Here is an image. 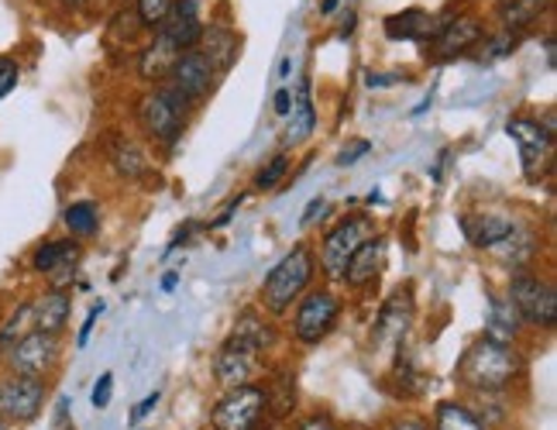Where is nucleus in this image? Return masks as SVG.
<instances>
[{
  "label": "nucleus",
  "mask_w": 557,
  "mask_h": 430,
  "mask_svg": "<svg viewBox=\"0 0 557 430\" xmlns=\"http://www.w3.org/2000/svg\"><path fill=\"white\" fill-rule=\"evenodd\" d=\"M218 83H221V76L213 73V66H210V62H207L197 49L180 52L173 73H169V79H165L169 90L180 94V97L193 107V111H197L200 103L210 100V94L218 90Z\"/></svg>",
  "instance_id": "obj_13"
},
{
  "label": "nucleus",
  "mask_w": 557,
  "mask_h": 430,
  "mask_svg": "<svg viewBox=\"0 0 557 430\" xmlns=\"http://www.w3.org/2000/svg\"><path fill=\"white\" fill-rule=\"evenodd\" d=\"M389 430H431V420H423L417 414H403L389 423Z\"/></svg>",
  "instance_id": "obj_43"
},
{
  "label": "nucleus",
  "mask_w": 557,
  "mask_h": 430,
  "mask_svg": "<svg viewBox=\"0 0 557 430\" xmlns=\"http://www.w3.org/2000/svg\"><path fill=\"white\" fill-rule=\"evenodd\" d=\"M324 213H327V200L324 197H317V200H310L307 204V210H304V218H299V228H313L317 224V218H324Z\"/></svg>",
  "instance_id": "obj_40"
},
{
  "label": "nucleus",
  "mask_w": 557,
  "mask_h": 430,
  "mask_svg": "<svg viewBox=\"0 0 557 430\" xmlns=\"http://www.w3.org/2000/svg\"><path fill=\"white\" fill-rule=\"evenodd\" d=\"M83 258V248L76 238H55V242H41L32 251V272L46 275L55 290H70L76 266Z\"/></svg>",
  "instance_id": "obj_15"
},
{
  "label": "nucleus",
  "mask_w": 557,
  "mask_h": 430,
  "mask_svg": "<svg viewBox=\"0 0 557 430\" xmlns=\"http://www.w3.org/2000/svg\"><path fill=\"white\" fill-rule=\"evenodd\" d=\"M176 0H132V11H135V21L141 25V32L152 35L162 21L169 17V11H173Z\"/></svg>",
  "instance_id": "obj_34"
},
{
  "label": "nucleus",
  "mask_w": 557,
  "mask_h": 430,
  "mask_svg": "<svg viewBox=\"0 0 557 430\" xmlns=\"http://www.w3.org/2000/svg\"><path fill=\"white\" fill-rule=\"evenodd\" d=\"M523 376H527V361L517 344L492 341L485 334L475 344H468L465 355L455 365V379L468 393H479V396L506 393L509 385Z\"/></svg>",
  "instance_id": "obj_1"
},
{
  "label": "nucleus",
  "mask_w": 557,
  "mask_h": 430,
  "mask_svg": "<svg viewBox=\"0 0 557 430\" xmlns=\"http://www.w3.org/2000/svg\"><path fill=\"white\" fill-rule=\"evenodd\" d=\"M62 355V344L52 334L41 331H28L21 341L11 344V352L0 358L11 369V376H28V379H46L49 372H55Z\"/></svg>",
  "instance_id": "obj_11"
},
{
  "label": "nucleus",
  "mask_w": 557,
  "mask_h": 430,
  "mask_svg": "<svg viewBox=\"0 0 557 430\" xmlns=\"http://www.w3.org/2000/svg\"><path fill=\"white\" fill-rule=\"evenodd\" d=\"M49 400L46 379L28 376H4L0 379V420L8 423H32Z\"/></svg>",
  "instance_id": "obj_14"
},
{
  "label": "nucleus",
  "mask_w": 557,
  "mask_h": 430,
  "mask_svg": "<svg viewBox=\"0 0 557 430\" xmlns=\"http://www.w3.org/2000/svg\"><path fill=\"white\" fill-rule=\"evenodd\" d=\"M111 396H114V372H103L94 385V396H90L94 410H107V406H111Z\"/></svg>",
  "instance_id": "obj_38"
},
{
  "label": "nucleus",
  "mask_w": 557,
  "mask_h": 430,
  "mask_svg": "<svg viewBox=\"0 0 557 430\" xmlns=\"http://www.w3.org/2000/svg\"><path fill=\"white\" fill-rule=\"evenodd\" d=\"M372 234H379L375 228V218L372 213H345L327 234L324 242H320V258H317V269L324 272L331 283H341V275H345V266L348 258L366 245Z\"/></svg>",
  "instance_id": "obj_5"
},
{
  "label": "nucleus",
  "mask_w": 557,
  "mask_h": 430,
  "mask_svg": "<svg viewBox=\"0 0 557 430\" xmlns=\"http://www.w3.org/2000/svg\"><path fill=\"white\" fill-rule=\"evenodd\" d=\"M286 172H289V156H286V152L272 156V162H269V165H262L259 172H255V189H262V193L275 189L278 183L286 180Z\"/></svg>",
  "instance_id": "obj_35"
},
{
  "label": "nucleus",
  "mask_w": 557,
  "mask_h": 430,
  "mask_svg": "<svg viewBox=\"0 0 557 430\" xmlns=\"http://www.w3.org/2000/svg\"><path fill=\"white\" fill-rule=\"evenodd\" d=\"M197 52L210 62L213 73L224 76V73H231V66L242 56V35L231 25H221V21H207L200 32V41H197Z\"/></svg>",
  "instance_id": "obj_19"
},
{
  "label": "nucleus",
  "mask_w": 557,
  "mask_h": 430,
  "mask_svg": "<svg viewBox=\"0 0 557 430\" xmlns=\"http://www.w3.org/2000/svg\"><path fill=\"white\" fill-rule=\"evenodd\" d=\"M269 393V417L272 420H286L296 410V379L293 372H275V379L265 385Z\"/></svg>",
  "instance_id": "obj_30"
},
{
  "label": "nucleus",
  "mask_w": 557,
  "mask_h": 430,
  "mask_svg": "<svg viewBox=\"0 0 557 430\" xmlns=\"http://www.w3.org/2000/svg\"><path fill=\"white\" fill-rule=\"evenodd\" d=\"M0 430H11V423H8V420H0Z\"/></svg>",
  "instance_id": "obj_51"
},
{
  "label": "nucleus",
  "mask_w": 557,
  "mask_h": 430,
  "mask_svg": "<svg viewBox=\"0 0 557 430\" xmlns=\"http://www.w3.org/2000/svg\"><path fill=\"white\" fill-rule=\"evenodd\" d=\"M509 304L517 307L527 328L550 331L557 324V290L547 275H537L533 269L527 272H512L509 286H506Z\"/></svg>",
  "instance_id": "obj_6"
},
{
  "label": "nucleus",
  "mask_w": 557,
  "mask_h": 430,
  "mask_svg": "<svg viewBox=\"0 0 557 430\" xmlns=\"http://www.w3.org/2000/svg\"><path fill=\"white\" fill-rule=\"evenodd\" d=\"M431 430H488L479 414L471 410L468 403L458 400H441L434 406V417H431Z\"/></svg>",
  "instance_id": "obj_28"
},
{
  "label": "nucleus",
  "mask_w": 557,
  "mask_h": 430,
  "mask_svg": "<svg viewBox=\"0 0 557 430\" xmlns=\"http://www.w3.org/2000/svg\"><path fill=\"white\" fill-rule=\"evenodd\" d=\"M293 107V86H278L275 97H272V114L275 118H286Z\"/></svg>",
  "instance_id": "obj_41"
},
{
  "label": "nucleus",
  "mask_w": 557,
  "mask_h": 430,
  "mask_svg": "<svg viewBox=\"0 0 557 430\" xmlns=\"http://www.w3.org/2000/svg\"><path fill=\"white\" fill-rule=\"evenodd\" d=\"M385 251H389V242L382 238V234H372V238L361 245L345 266V275H341V283L355 293H366L379 283V275L385 269Z\"/></svg>",
  "instance_id": "obj_17"
},
{
  "label": "nucleus",
  "mask_w": 557,
  "mask_h": 430,
  "mask_svg": "<svg viewBox=\"0 0 557 430\" xmlns=\"http://www.w3.org/2000/svg\"><path fill=\"white\" fill-rule=\"evenodd\" d=\"M520 218H512V213H496V210H479V213H461L458 218V228L465 231L468 245L482 248L485 255L492 248H499L512 231H517Z\"/></svg>",
  "instance_id": "obj_16"
},
{
  "label": "nucleus",
  "mask_w": 557,
  "mask_h": 430,
  "mask_svg": "<svg viewBox=\"0 0 557 430\" xmlns=\"http://www.w3.org/2000/svg\"><path fill=\"white\" fill-rule=\"evenodd\" d=\"M506 135L520 145V169H523L527 183L547 180L550 165H554V135L541 124V118H530V114L509 118Z\"/></svg>",
  "instance_id": "obj_8"
},
{
  "label": "nucleus",
  "mask_w": 557,
  "mask_h": 430,
  "mask_svg": "<svg viewBox=\"0 0 557 430\" xmlns=\"http://www.w3.org/2000/svg\"><path fill=\"white\" fill-rule=\"evenodd\" d=\"M341 314H345V299L331 286L307 290L293 307V337L304 348H317L320 341H327L334 334V328L341 324Z\"/></svg>",
  "instance_id": "obj_4"
},
{
  "label": "nucleus",
  "mask_w": 557,
  "mask_h": 430,
  "mask_svg": "<svg viewBox=\"0 0 557 430\" xmlns=\"http://www.w3.org/2000/svg\"><path fill=\"white\" fill-rule=\"evenodd\" d=\"M337 4H341V0H320V14H324V17H331Z\"/></svg>",
  "instance_id": "obj_48"
},
{
  "label": "nucleus",
  "mask_w": 557,
  "mask_h": 430,
  "mask_svg": "<svg viewBox=\"0 0 557 430\" xmlns=\"http://www.w3.org/2000/svg\"><path fill=\"white\" fill-rule=\"evenodd\" d=\"M441 14H431L423 8H406V11H396L382 21V32L389 41H431L441 28Z\"/></svg>",
  "instance_id": "obj_20"
},
{
  "label": "nucleus",
  "mask_w": 557,
  "mask_h": 430,
  "mask_svg": "<svg viewBox=\"0 0 557 430\" xmlns=\"http://www.w3.org/2000/svg\"><path fill=\"white\" fill-rule=\"evenodd\" d=\"M207 25L203 17V0H176L173 11H169V17L162 21V25L156 28L162 38H169L180 52L186 49H197L200 41V32Z\"/></svg>",
  "instance_id": "obj_18"
},
{
  "label": "nucleus",
  "mask_w": 557,
  "mask_h": 430,
  "mask_svg": "<svg viewBox=\"0 0 557 430\" xmlns=\"http://www.w3.org/2000/svg\"><path fill=\"white\" fill-rule=\"evenodd\" d=\"M537 251H541L537 231L520 221L517 231H512L499 248H492L488 255L496 258L503 269H509V272H527V269H533V262H537Z\"/></svg>",
  "instance_id": "obj_23"
},
{
  "label": "nucleus",
  "mask_w": 557,
  "mask_h": 430,
  "mask_svg": "<svg viewBox=\"0 0 557 430\" xmlns=\"http://www.w3.org/2000/svg\"><path fill=\"white\" fill-rule=\"evenodd\" d=\"M554 0H499L496 8V25L512 35H527L530 28L541 25V17H547Z\"/></svg>",
  "instance_id": "obj_25"
},
{
  "label": "nucleus",
  "mask_w": 557,
  "mask_h": 430,
  "mask_svg": "<svg viewBox=\"0 0 557 430\" xmlns=\"http://www.w3.org/2000/svg\"><path fill=\"white\" fill-rule=\"evenodd\" d=\"M547 66H550V70L557 66V62H554V38H547Z\"/></svg>",
  "instance_id": "obj_50"
},
{
  "label": "nucleus",
  "mask_w": 557,
  "mask_h": 430,
  "mask_svg": "<svg viewBox=\"0 0 557 430\" xmlns=\"http://www.w3.org/2000/svg\"><path fill=\"white\" fill-rule=\"evenodd\" d=\"M317 275V251L299 242L293 245L278 262L269 269V275L262 279L259 286V307L269 317H283L296 307V299L304 296Z\"/></svg>",
  "instance_id": "obj_2"
},
{
  "label": "nucleus",
  "mask_w": 557,
  "mask_h": 430,
  "mask_svg": "<svg viewBox=\"0 0 557 430\" xmlns=\"http://www.w3.org/2000/svg\"><path fill=\"white\" fill-rule=\"evenodd\" d=\"M366 83H369L372 90H375V86H396V83H410V76H403V73H369V76H366Z\"/></svg>",
  "instance_id": "obj_45"
},
{
  "label": "nucleus",
  "mask_w": 557,
  "mask_h": 430,
  "mask_svg": "<svg viewBox=\"0 0 557 430\" xmlns=\"http://www.w3.org/2000/svg\"><path fill=\"white\" fill-rule=\"evenodd\" d=\"M417 320V304H413V290L399 286L375 314V328H372V348L375 352H396L406 341Z\"/></svg>",
  "instance_id": "obj_12"
},
{
  "label": "nucleus",
  "mask_w": 557,
  "mask_h": 430,
  "mask_svg": "<svg viewBox=\"0 0 557 430\" xmlns=\"http://www.w3.org/2000/svg\"><path fill=\"white\" fill-rule=\"evenodd\" d=\"M296 430H341L331 414H310L307 420H299Z\"/></svg>",
  "instance_id": "obj_42"
},
{
  "label": "nucleus",
  "mask_w": 557,
  "mask_h": 430,
  "mask_svg": "<svg viewBox=\"0 0 557 430\" xmlns=\"http://www.w3.org/2000/svg\"><path fill=\"white\" fill-rule=\"evenodd\" d=\"M28 331H35V328H32V299H28V304H21V307L4 320V328H0V358H4V355L11 352V344L21 341Z\"/></svg>",
  "instance_id": "obj_33"
},
{
  "label": "nucleus",
  "mask_w": 557,
  "mask_h": 430,
  "mask_svg": "<svg viewBox=\"0 0 557 430\" xmlns=\"http://www.w3.org/2000/svg\"><path fill=\"white\" fill-rule=\"evenodd\" d=\"M59 4H62V8H70V11H79V8H87L90 0H59Z\"/></svg>",
  "instance_id": "obj_49"
},
{
  "label": "nucleus",
  "mask_w": 557,
  "mask_h": 430,
  "mask_svg": "<svg viewBox=\"0 0 557 430\" xmlns=\"http://www.w3.org/2000/svg\"><path fill=\"white\" fill-rule=\"evenodd\" d=\"M485 35V21L471 11H461V14H451L441 21L437 35L426 41V59L434 62H451V59H461V56H471L475 46Z\"/></svg>",
  "instance_id": "obj_10"
},
{
  "label": "nucleus",
  "mask_w": 557,
  "mask_h": 430,
  "mask_svg": "<svg viewBox=\"0 0 557 430\" xmlns=\"http://www.w3.org/2000/svg\"><path fill=\"white\" fill-rule=\"evenodd\" d=\"M176 59H180V49L173 46V41L162 38L159 32H152L145 46H141V52H138V76L145 83L159 86V83L169 79V73H173Z\"/></svg>",
  "instance_id": "obj_24"
},
{
  "label": "nucleus",
  "mask_w": 557,
  "mask_h": 430,
  "mask_svg": "<svg viewBox=\"0 0 557 430\" xmlns=\"http://www.w3.org/2000/svg\"><path fill=\"white\" fill-rule=\"evenodd\" d=\"M103 314V299L100 304H94L90 307V314H87V320H83V328H79V334H76V348H87V341H90V334H94V328H97V317Z\"/></svg>",
  "instance_id": "obj_39"
},
{
  "label": "nucleus",
  "mask_w": 557,
  "mask_h": 430,
  "mask_svg": "<svg viewBox=\"0 0 557 430\" xmlns=\"http://www.w3.org/2000/svg\"><path fill=\"white\" fill-rule=\"evenodd\" d=\"M517 49H520V35L496 28V32L482 35V41L475 46V52H471V59H475V62H499V59L512 56Z\"/></svg>",
  "instance_id": "obj_31"
},
{
  "label": "nucleus",
  "mask_w": 557,
  "mask_h": 430,
  "mask_svg": "<svg viewBox=\"0 0 557 430\" xmlns=\"http://www.w3.org/2000/svg\"><path fill=\"white\" fill-rule=\"evenodd\" d=\"M269 423V393L265 385H234L213 403L210 427L213 430H265Z\"/></svg>",
  "instance_id": "obj_7"
},
{
  "label": "nucleus",
  "mask_w": 557,
  "mask_h": 430,
  "mask_svg": "<svg viewBox=\"0 0 557 430\" xmlns=\"http://www.w3.org/2000/svg\"><path fill=\"white\" fill-rule=\"evenodd\" d=\"M189 114H193V107L180 94L169 90L165 83L148 86L135 103V121L145 132V138L162 145V148H173L183 138Z\"/></svg>",
  "instance_id": "obj_3"
},
{
  "label": "nucleus",
  "mask_w": 557,
  "mask_h": 430,
  "mask_svg": "<svg viewBox=\"0 0 557 430\" xmlns=\"http://www.w3.org/2000/svg\"><path fill=\"white\" fill-rule=\"evenodd\" d=\"M372 152V142L369 138H351L345 148H341V156H337V165L345 169V165H358L361 159H366Z\"/></svg>",
  "instance_id": "obj_37"
},
{
  "label": "nucleus",
  "mask_w": 557,
  "mask_h": 430,
  "mask_svg": "<svg viewBox=\"0 0 557 430\" xmlns=\"http://www.w3.org/2000/svg\"><path fill=\"white\" fill-rule=\"evenodd\" d=\"M355 25H358V14H355V11H348V14H345V21H341V28H337V38H348V35L355 32Z\"/></svg>",
  "instance_id": "obj_46"
},
{
  "label": "nucleus",
  "mask_w": 557,
  "mask_h": 430,
  "mask_svg": "<svg viewBox=\"0 0 557 430\" xmlns=\"http://www.w3.org/2000/svg\"><path fill=\"white\" fill-rule=\"evenodd\" d=\"M70 314H73V296L70 290H55L49 286L41 296L32 299V328L41 334H52L59 337L70 324Z\"/></svg>",
  "instance_id": "obj_21"
},
{
  "label": "nucleus",
  "mask_w": 557,
  "mask_h": 430,
  "mask_svg": "<svg viewBox=\"0 0 557 430\" xmlns=\"http://www.w3.org/2000/svg\"><path fill=\"white\" fill-rule=\"evenodd\" d=\"M21 83V62L14 56H0V100H8Z\"/></svg>",
  "instance_id": "obj_36"
},
{
  "label": "nucleus",
  "mask_w": 557,
  "mask_h": 430,
  "mask_svg": "<svg viewBox=\"0 0 557 430\" xmlns=\"http://www.w3.org/2000/svg\"><path fill=\"white\" fill-rule=\"evenodd\" d=\"M62 224H66V231L73 234L76 242L94 238V234L100 231V204H94V200H73L66 210H62Z\"/></svg>",
  "instance_id": "obj_29"
},
{
  "label": "nucleus",
  "mask_w": 557,
  "mask_h": 430,
  "mask_svg": "<svg viewBox=\"0 0 557 430\" xmlns=\"http://www.w3.org/2000/svg\"><path fill=\"white\" fill-rule=\"evenodd\" d=\"M159 400H162L159 393H148V396H145V400H141V403L135 406V410H132V417H127V420H132V423H141V420H145L148 414H156Z\"/></svg>",
  "instance_id": "obj_44"
},
{
  "label": "nucleus",
  "mask_w": 557,
  "mask_h": 430,
  "mask_svg": "<svg viewBox=\"0 0 557 430\" xmlns=\"http://www.w3.org/2000/svg\"><path fill=\"white\" fill-rule=\"evenodd\" d=\"M180 286V272H165L162 275V293H173Z\"/></svg>",
  "instance_id": "obj_47"
},
{
  "label": "nucleus",
  "mask_w": 557,
  "mask_h": 430,
  "mask_svg": "<svg viewBox=\"0 0 557 430\" xmlns=\"http://www.w3.org/2000/svg\"><path fill=\"white\" fill-rule=\"evenodd\" d=\"M317 132V107H313V79L304 73L296 79L293 107L286 114V145H304Z\"/></svg>",
  "instance_id": "obj_22"
},
{
  "label": "nucleus",
  "mask_w": 557,
  "mask_h": 430,
  "mask_svg": "<svg viewBox=\"0 0 557 430\" xmlns=\"http://www.w3.org/2000/svg\"><path fill=\"white\" fill-rule=\"evenodd\" d=\"M262 369H265V352L255 348L251 341H245L238 334H227L218 355H213V379H218V385H224V390L251 385Z\"/></svg>",
  "instance_id": "obj_9"
},
{
  "label": "nucleus",
  "mask_w": 557,
  "mask_h": 430,
  "mask_svg": "<svg viewBox=\"0 0 557 430\" xmlns=\"http://www.w3.org/2000/svg\"><path fill=\"white\" fill-rule=\"evenodd\" d=\"M231 334H238V337L251 341L255 348H262V352L275 348V341H278V334H275V324H272V320L265 317V310H259V307H245L238 317H234V328H231Z\"/></svg>",
  "instance_id": "obj_27"
},
{
  "label": "nucleus",
  "mask_w": 557,
  "mask_h": 430,
  "mask_svg": "<svg viewBox=\"0 0 557 430\" xmlns=\"http://www.w3.org/2000/svg\"><path fill=\"white\" fill-rule=\"evenodd\" d=\"M111 162H114V169H117V176H124V180H141V176H145V169H148V159H145L141 148H138L135 142H124V138L114 145Z\"/></svg>",
  "instance_id": "obj_32"
},
{
  "label": "nucleus",
  "mask_w": 557,
  "mask_h": 430,
  "mask_svg": "<svg viewBox=\"0 0 557 430\" xmlns=\"http://www.w3.org/2000/svg\"><path fill=\"white\" fill-rule=\"evenodd\" d=\"M523 317L517 314V307L509 304L506 293H492L488 296V320H485V337L503 341V344H517L523 334Z\"/></svg>",
  "instance_id": "obj_26"
}]
</instances>
